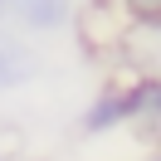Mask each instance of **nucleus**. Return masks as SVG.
<instances>
[{
  "mask_svg": "<svg viewBox=\"0 0 161 161\" xmlns=\"http://www.w3.org/2000/svg\"><path fill=\"white\" fill-rule=\"evenodd\" d=\"M5 15H15L34 34H54L73 20V0H5Z\"/></svg>",
  "mask_w": 161,
  "mask_h": 161,
  "instance_id": "3",
  "label": "nucleus"
},
{
  "mask_svg": "<svg viewBox=\"0 0 161 161\" xmlns=\"http://www.w3.org/2000/svg\"><path fill=\"white\" fill-rule=\"evenodd\" d=\"M0 161H5V156H0Z\"/></svg>",
  "mask_w": 161,
  "mask_h": 161,
  "instance_id": "5",
  "label": "nucleus"
},
{
  "mask_svg": "<svg viewBox=\"0 0 161 161\" xmlns=\"http://www.w3.org/2000/svg\"><path fill=\"white\" fill-rule=\"evenodd\" d=\"M127 122H132V108H127V83H122V88H103L98 98L88 103L78 132H83V137H103V132L127 127Z\"/></svg>",
  "mask_w": 161,
  "mask_h": 161,
  "instance_id": "2",
  "label": "nucleus"
},
{
  "mask_svg": "<svg viewBox=\"0 0 161 161\" xmlns=\"http://www.w3.org/2000/svg\"><path fill=\"white\" fill-rule=\"evenodd\" d=\"M0 20H5V0H0Z\"/></svg>",
  "mask_w": 161,
  "mask_h": 161,
  "instance_id": "4",
  "label": "nucleus"
},
{
  "mask_svg": "<svg viewBox=\"0 0 161 161\" xmlns=\"http://www.w3.org/2000/svg\"><path fill=\"white\" fill-rule=\"evenodd\" d=\"M39 73H44L39 49H34L30 39H20V34H5V30H0V93L25 88V83H34Z\"/></svg>",
  "mask_w": 161,
  "mask_h": 161,
  "instance_id": "1",
  "label": "nucleus"
}]
</instances>
